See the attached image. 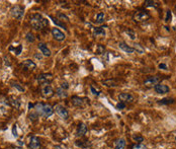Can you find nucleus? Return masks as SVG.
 Instances as JSON below:
<instances>
[{
  "mask_svg": "<svg viewBox=\"0 0 176 149\" xmlns=\"http://www.w3.org/2000/svg\"><path fill=\"white\" fill-rule=\"evenodd\" d=\"M30 24L34 30H44L45 28L49 26V20L43 15H41L40 13H34L30 17Z\"/></svg>",
  "mask_w": 176,
  "mask_h": 149,
  "instance_id": "1",
  "label": "nucleus"
},
{
  "mask_svg": "<svg viewBox=\"0 0 176 149\" xmlns=\"http://www.w3.org/2000/svg\"><path fill=\"white\" fill-rule=\"evenodd\" d=\"M34 112L38 116H42L45 118H49L54 114V107L48 103H36L34 105Z\"/></svg>",
  "mask_w": 176,
  "mask_h": 149,
  "instance_id": "2",
  "label": "nucleus"
},
{
  "mask_svg": "<svg viewBox=\"0 0 176 149\" xmlns=\"http://www.w3.org/2000/svg\"><path fill=\"white\" fill-rule=\"evenodd\" d=\"M151 17L150 13H149L147 10H137L136 12L133 15V19L136 22H141V21H145V20L149 19Z\"/></svg>",
  "mask_w": 176,
  "mask_h": 149,
  "instance_id": "3",
  "label": "nucleus"
},
{
  "mask_svg": "<svg viewBox=\"0 0 176 149\" xmlns=\"http://www.w3.org/2000/svg\"><path fill=\"white\" fill-rule=\"evenodd\" d=\"M10 13H11V16L15 19H21L23 17L24 14V9L22 6L20 5H15L11 8L10 10Z\"/></svg>",
  "mask_w": 176,
  "mask_h": 149,
  "instance_id": "4",
  "label": "nucleus"
},
{
  "mask_svg": "<svg viewBox=\"0 0 176 149\" xmlns=\"http://www.w3.org/2000/svg\"><path fill=\"white\" fill-rule=\"evenodd\" d=\"M53 81V75L51 73H43L38 76V82L41 85H49Z\"/></svg>",
  "mask_w": 176,
  "mask_h": 149,
  "instance_id": "5",
  "label": "nucleus"
},
{
  "mask_svg": "<svg viewBox=\"0 0 176 149\" xmlns=\"http://www.w3.org/2000/svg\"><path fill=\"white\" fill-rule=\"evenodd\" d=\"M54 111L57 113V115L59 116L60 118L64 120H67L69 118V112L67 111L66 107H64L63 105H57L56 107H54Z\"/></svg>",
  "mask_w": 176,
  "mask_h": 149,
  "instance_id": "6",
  "label": "nucleus"
},
{
  "mask_svg": "<svg viewBox=\"0 0 176 149\" xmlns=\"http://www.w3.org/2000/svg\"><path fill=\"white\" fill-rule=\"evenodd\" d=\"M160 80L161 78L159 76H150L144 81V85L147 86V87H152V86L157 85L160 82Z\"/></svg>",
  "mask_w": 176,
  "mask_h": 149,
  "instance_id": "7",
  "label": "nucleus"
},
{
  "mask_svg": "<svg viewBox=\"0 0 176 149\" xmlns=\"http://www.w3.org/2000/svg\"><path fill=\"white\" fill-rule=\"evenodd\" d=\"M41 92H42V96L46 98H50L54 96V89L51 85H43Z\"/></svg>",
  "mask_w": 176,
  "mask_h": 149,
  "instance_id": "8",
  "label": "nucleus"
},
{
  "mask_svg": "<svg viewBox=\"0 0 176 149\" xmlns=\"http://www.w3.org/2000/svg\"><path fill=\"white\" fill-rule=\"evenodd\" d=\"M118 99L120 101L124 103H133L134 101V96L132 94H128V92H122V94H118Z\"/></svg>",
  "mask_w": 176,
  "mask_h": 149,
  "instance_id": "9",
  "label": "nucleus"
},
{
  "mask_svg": "<svg viewBox=\"0 0 176 149\" xmlns=\"http://www.w3.org/2000/svg\"><path fill=\"white\" fill-rule=\"evenodd\" d=\"M52 36L53 38L55 39L56 41H59V42H62V41L65 40L66 36L64 35V33L61 32L59 28H52Z\"/></svg>",
  "mask_w": 176,
  "mask_h": 149,
  "instance_id": "10",
  "label": "nucleus"
},
{
  "mask_svg": "<svg viewBox=\"0 0 176 149\" xmlns=\"http://www.w3.org/2000/svg\"><path fill=\"white\" fill-rule=\"evenodd\" d=\"M28 147L30 149H40L41 148V141L36 136H32L28 141Z\"/></svg>",
  "mask_w": 176,
  "mask_h": 149,
  "instance_id": "11",
  "label": "nucleus"
},
{
  "mask_svg": "<svg viewBox=\"0 0 176 149\" xmlns=\"http://www.w3.org/2000/svg\"><path fill=\"white\" fill-rule=\"evenodd\" d=\"M154 88H155V91L159 94H167V92H169V90H170L168 86L165 85V84H162V83H158L157 85L154 86Z\"/></svg>",
  "mask_w": 176,
  "mask_h": 149,
  "instance_id": "12",
  "label": "nucleus"
},
{
  "mask_svg": "<svg viewBox=\"0 0 176 149\" xmlns=\"http://www.w3.org/2000/svg\"><path fill=\"white\" fill-rule=\"evenodd\" d=\"M38 48L41 51V53H42L44 56H46V57H50V56L52 55V53H51V50L49 49L48 46H47L46 44H44V43H38Z\"/></svg>",
  "mask_w": 176,
  "mask_h": 149,
  "instance_id": "13",
  "label": "nucleus"
},
{
  "mask_svg": "<svg viewBox=\"0 0 176 149\" xmlns=\"http://www.w3.org/2000/svg\"><path fill=\"white\" fill-rule=\"evenodd\" d=\"M21 65L23 66L26 70H34V69H36V64L30 59L24 60V61L21 63Z\"/></svg>",
  "mask_w": 176,
  "mask_h": 149,
  "instance_id": "14",
  "label": "nucleus"
},
{
  "mask_svg": "<svg viewBox=\"0 0 176 149\" xmlns=\"http://www.w3.org/2000/svg\"><path fill=\"white\" fill-rule=\"evenodd\" d=\"M120 49L122 50V51H124V52H126V53H128V54H133V53H135V49L133 48V47H131V46H129V45H126V43H124V42H122V43H120Z\"/></svg>",
  "mask_w": 176,
  "mask_h": 149,
  "instance_id": "15",
  "label": "nucleus"
},
{
  "mask_svg": "<svg viewBox=\"0 0 176 149\" xmlns=\"http://www.w3.org/2000/svg\"><path fill=\"white\" fill-rule=\"evenodd\" d=\"M8 103L11 105L12 107H15V109H19L20 107V101L17 98H14V96H10L8 98Z\"/></svg>",
  "mask_w": 176,
  "mask_h": 149,
  "instance_id": "16",
  "label": "nucleus"
},
{
  "mask_svg": "<svg viewBox=\"0 0 176 149\" xmlns=\"http://www.w3.org/2000/svg\"><path fill=\"white\" fill-rule=\"evenodd\" d=\"M84 99L82 98H79V96H72L71 98V101H72V105L74 107H82L84 105Z\"/></svg>",
  "mask_w": 176,
  "mask_h": 149,
  "instance_id": "17",
  "label": "nucleus"
},
{
  "mask_svg": "<svg viewBox=\"0 0 176 149\" xmlns=\"http://www.w3.org/2000/svg\"><path fill=\"white\" fill-rule=\"evenodd\" d=\"M126 144V140L124 138H120V139L116 140V142H114V149H124Z\"/></svg>",
  "mask_w": 176,
  "mask_h": 149,
  "instance_id": "18",
  "label": "nucleus"
},
{
  "mask_svg": "<svg viewBox=\"0 0 176 149\" xmlns=\"http://www.w3.org/2000/svg\"><path fill=\"white\" fill-rule=\"evenodd\" d=\"M86 132H87V126L85 125V124H83V123L79 124L78 129H77V135H78V136H83V135H85V134H86Z\"/></svg>",
  "mask_w": 176,
  "mask_h": 149,
  "instance_id": "19",
  "label": "nucleus"
},
{
  "mask_svg": "<svg viewBox=\"0 0 176 149\" xmlns=\"http://www.w3.org/2000/svg\"><path fill=\"white\" fill-rule=\"evenodd\" d=\"M93 36L94 37H105V30H104V28H93Z\"/></svg>",
  "mask_w": 176,
  "mask_h": 149,
  "instance_id": "20",
  "label": "nucleus"
},
{
  "mask_svg": "<svg viewBox=\"0 0 176 149\" xmlns=\"http://www.w3.org/2000/svg\"><path fill=\"white\" fill-rule=\"evenodd\" d=\"M56 94L59 96L60 98H66L68 96V94L65 89H63L62 87H58L56 89Z\"/></svg>",
  "mask_w": 176,
  "mask_h": 149,
  "instance_id": "21",
  "label": "nucleus"
},
{
  "mask_svg": "<svg viewBox=\"0 0 176 149\" xmlns=\"http://www.w3.org/2000/svg\"><path fill=\"white\" fill-rule=\"evenodd\" d=\"M104 18H105V16H104V13H102V12H98V13L96 14V17H95L96 24H101L102 22L104 21Z\"/></svg>",
  "mask_w": 176,
  "mask_h": 149,
  "instance_id": "22",
  "label": "nucleus"
},
{
  "mask_svg": "<svg viewBox=\"0 0 176 149\" xmlns=\"http://www.w3.org/2000/svg\"><path fill=\"white\" fill-rule=\"evenodd\" d=\"M159 103H161V105H172V103H174V98H162L159 100Z\"/></svg>",
  "mask_w": 176,
  "mask_h": 149,
  "instance_id": "23",
  "label": "nucleus"
},
{
  "mask_svg": "<svg viewBox=\"0 0 176 149\" xmlns=\"http://www.w3.org/2000/svg\"><path fill=\"white\" fill-rule=\"evenodd\" d=\"M133 48H134L135 51H137V53H139V54L145 53V49L143 48V47L141 46L140 44H138V43H135L134 46H133Z\"/></svg>",
  "mask_w": 176,
  "mask_h": 149,
  "instance_id": "24",
  "label": "nucleus"
},
{
  "mask_svg": "<svg viewBox=\"0 0 176 149\" xmlns=\"http://www.w3.org/2000/svg\"><path fill=\"white\" fill-rule=\"evenodd\" d=\"M9 50H10V51H13L14 54H15L16 56H18V55H20V53H21V51H22V46H21V45H18L17 48H13V47H10Z\"/></svg>",
  "mask_w": 176,
  "mask_h": 149,
  "instance_id": "25",
  "label": "nucleus"
},
{
  "mask_svg": "<svg viewBox=\"0 0 176 149\" xmlns=\"http://www.w3.org/2000/svg\"><path fill=\"white\" fill-rule=\"evenodd\" d=\"M25 40L28 41V43H34V40H36V38H34V34H32V33H28L25 36Z\"/></svg>",
  "mask_w": 176,
  "mask_h": 149,
  "instance_id": "26",
  "label": "nucleus"
},
{
  "mask_svg": "<svg viewBox=\"0 0 176 149\" xmlns=\"http://www.w3.org/2000/svg\"><path fill=\"white\" fill-rule=\"evenodd\" d=\"M104 84H105L106 86H108V87H113V86H116V83L114 80L112 79H107L104 81Z\"/></svg>",
  "mask_w": 176,
  "mask_h": 149,
  "instance_id": "27",
  "label": "nucleus"
},
{
  "mask_svg": "<svg viewBox=\"0 0 176 149\" xmlns=\"http://www.w3.org/2000/svg\"><path fill=\"white\" fill-rule=\"evenodd\" d=\"M144 5L146 7H156V3H155V1H152V0H146L144 2Z\"/></svg>",
  "mask_w": 176,
  "mask_h": 149,
  "instance_id": "28",
  "label": "nucleus"
},
{
  "mask_svg": "<svg viewBox=\"0 0 176 149\" xmlns=\"http://www.w3.org/2000/svg\"><path fill=\"white\" fill-rule=\"evenodd\" d=\"M126 34L130 37L131 40H135V39H136V34H135V32H133L132 30H126Z\"/></svg>",
  "mask_w": 176,
  "mask_h": 149,
  "instance_id": "29",
  "label": "nucleus"
},
{
  "mask_svg": "<svg viewBox=\"0 0 176 149\" xmlns=\"http://www.w3.org/2000/svg\"><path fill=\"white\" fill-rule=\"evenodd\" d=\"M104 47L102 46V45H98L97 48H96V54H98V55H101V54L104 53Z\"/></svg>",
  "mask_w": 176,
  "mask_h": 149,
  "instance_id": "30",
  "label": "nucleus"
},
{
  "mask_svg": "<svg viewBox=\"0 0 176 149\" xmlns=\"http://www.w3.org/2000/svg\"><path fill=\"white\" fill-rule=\"evenodd\" d=\"M38 117H40V116H38V114L36 113V112H32V114H30V119L32 120V122H36V120H38Z\"/></svg>",
  "mask_w": 176,
  "mask_h": 149,
  "instance_id": "31",
  "label": "nucleus"
},
{
  "mask_svg": "<svg viewBox=\"0 0 176 149\" xmlns=\"http://www.w3.org/2000/svg\"><path fill=\"white\" fill-rule=\"evenodd\" d=\"M171 19H172V13H171L170 10L166 12V17H165V22H171Z\"/></svg>",
  "mask_w": 176,
  "mask_h": 149,
  "instance_id": "32",
  "label": "nucleus"
},
{
  "mask_svg": "<svg viewBox=\"0 0 176 149\" xmlns=\"http://www.w3.org/2000/svg\"><path fill=\"white\" fill-rule=\"evenodd\" d=\"M132 149H148L145 145H143V144L141 143H137V144H134V145L132 146Z\"/></svg>",
  "mask_w": 176,
  "mask_h": 149,
  "instance_id": "33",
  "label": "nucleus"
},
{
  "mask_svg": "<svg viewBox=\"0 0 176 149\" xmlns=\"http://www.w3.org/2000/svg\"><path fill=\"white\" fill-rule=\"evenodd\" d=\"M12 86H13L14 88H16L18 91H24V88L22 87V86H20V84H18V83H12Z\"/></svg>",
  "mask_w": 176,
  "mask_h": 149,
  "instance_id": "34",
  "label": "nucleus"
},
{
  "mask_svg": "<svg viewBox=\"0 0 176 149\" xmlns=\"http://www.w3.org/2000/svg\"><path fill=\"white\" fill-rule=\"evenodd\" d=\"M90 90H91V92H92V94L93 96H98L100 94V91H98V90H96L95 88L93 87V86H90Z\"/></svg>",
  "mask_w": 176,
  "mask_h": 149,
  "instance_id": "35",
  "label": "nucleus"
},
{
  "mask_svg": "<svg viewBox=\"0 0 176 149\" xmlns=\"http://www.w3.org/2000/svg\"><path fill=\"white\" fill-rule=\"evenodd\" d=\"M116 109H126V103H122V101H120V103L116 105Z\"/></svg>",
  "mask_w": 176,
  "mask_h": 149,
  "instance_id": "36",
  "label": "nucleus"
},
{
  "mask_svg": "<svg viewBox=\"0 0 176 149\" xmlns=\"http://www.w3.org/2000/svg\"><path fill=\"white\" fill-rule=\"evenodd\" d=\"M133 139H134L135 141H137V142H143V141H144V138H143L142 136H133Z\"/></svg>",
  "mask_w": 176,
  "mask_h": 149,
  "instance_id": "37",
  "label": "nucleus"
},
{
  "mask_svg": "<svg viewBox=\"0 0 176 149\" xmlns=\"http://www.w3.org/2000/svg\"><path fill=\"white\" fill-rule=\"evenodd\" d=\"M12 134H13V136H14L15 138L18 137L17 131H16V125H13V127H12Z\"/></svg>",
  "mask_w": 176,
  "mask_h": 149,
  "instance_id": "38",
  "label": "nucleus"
},
{
  "mask_svg": "<svg viewBox=\"0 0 176 149\" xmlns=\"http://www.w3.org/2000/svg\"><path fill=\"white\" fill-rule=\"evenodd\" d=\"M160 69H163V70H167V65L166 64H164V63H160L159 64V66H158Z\"/></svg>",
  "mask_w": 176,
  "mask_h": 149,
  "instance_id": "39",
  "label": "nucleus"
},
{
  "mask_svg": "<svg viewBox=\"0 0 176 149\" xmlns=\"http://www.w3.org/2000/svg\"><path fill=\"white\" fill-rule=\"evenodd\" d=\"M61 87H62L63 89H65V90H66L67 88H68V83H67L66 81H64V82H63L62 84H61Z\"/></svg>",
  "mask_w": 176,
  "mask_h": 149,
  "instance_id": "40",
  "label": "nucleus"
},
{
  "mask_svg": "<svg viewBox=\"0 0 176 149\" xmlns=\"http://www.w3.org/2000/svg\"><path fill=\"white\" fill-rule=\"evenodd\" d=\"M30 107H32V103H28V109H30Z\"/></svg>",
  "mask_w": 176,
  "mask_h": 149,
  "instance_id": "41",
  "label": "nucleus"
},
{
  "mask_svg": "<svg viewBox=\"0 0 176 149\" xmlns=\"http://www.w3.org/2000/svg\"><path fill=\"white\" fill-rule=\"evenodd\" d=\"M174 9H175V11H176V4H175V6H174Z\"/></svg>",
  "mask_w": 176,
  "mask_h": 149,
  "instance_id": "42",
  "label": "nucleus"
},
{
  "mask_svg": "<svg viewBox=\"0 0 176 149\" xmlns=\"http://www.w3.org/2000/svg\"><path fill=\"white\" fill-rule=\"evenodd\" d=\"M175 140H176V136H175Z\"/></svg>",
  "mask_w": 176,
  "mask_h": 149,
  "instance_id": "43",
  "label": "nucleus"
}]
</instances>
